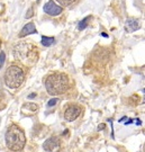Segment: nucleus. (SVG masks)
I'll use <instances>...</instances> for the list:
<instances>
[{"mask_svg":"<svg viewBox=\"0 0 145 152\" xmlns=\"http://www.w3.org/2000/svg\"><path fill=\"white\" fill-rule=\"evenodd\" d=\"M45 89L51 96L64 94L70 86L69 77L62 72H53L45 78Z\"/></svg>","mask_w":145,"mask_h":152,"instance_id":"f257e3e1","label":"nucleus"},{"mask_svg":"<svg viewBox=\"0 0 145 152\" xmlns=\"http://www.w3.org/2000/svg\"><path fill=\"white\" fill-rule=\"evenodd\" d=\"M5 141L7 148L11 151H22L26 144V135L18 125L12 124L6 132Z\"/></svg>","mask_w":145,"mask_h":152,"instance_id":"f03ea898","label":"nucleus"},{"mask_svg":"<svg viewBox=\"0 0 145 152\" xmlns=\"http://www.w3.org/2000/svg\"><path fill=\"white\" fill-rule=\"evenodd\" d=\"M14 54L17 60L26 65H33L38 61V49L32 43H19L14 49Z\"/></svg>","mask_w":145,"mask_h":152,"instance_id":"7ed1b4c3","label":"nucleus"},{"mask_svg":"<svg viewBox=\"0 0 145 152\" xmlns=\"http://www.w3.org/2000/svg\"><path fill=\"white\" fill-rule=\"evenodd\" d=\"M5 83L6 86L10 89H17L18 87L22 86L25 79V75L24 71L17 66V65H10L5 72Z\"/></svg>","mask_w":145,"mask_h":152,"instance_id":"20e7f679","label":"nucleus"},{"mask_svg":"<svg viewBox=\"0 0 145 152\" xmlns=\"http://www.w3.org/2000/svg\"><path fill=\"white\" fill-rule=\"evenodd\" d=\"M43 149L47 152H58L61 149V141L58 136H51L44 142Z\"/></svg>","mask_w":145,"mask_h":152,"instance_id":"39448f33","label":"nucleus"},{"mask_svg":"<svg viewBox=\"0 0 145 152\" xmlns=\"http://www.w3.org/2000/svg\"><path fill=\"white\" fill-rule=\"evenodd\" d=\"M81 114V107L78 105H70L69 107H66L64 110V118L68 122H73L75 121Z\"/></svg>","mask_w":145,"mask_h":152,"instance_id":"423d86ee","label":"nucleus"},{"mask_svg":"<svg viewBox=\"0 0 145 152\" xmlns=\"http://www.w3.org/2000/svg\"><path fill=\"white\" fill-rule=\"evenodd\" d=\"M43 10L45 14H47L50 16H59L60 14L62 12V10H63V8L58 5V4H55L53 0H50L44 5Z\"/></svg>","mask_w":145,"mask_h":152,"instance_id":"0eeeda50","label":"nucleus"},{"mask_svg":"<svg viewBox=\"0 0 145 152\" xmlns=\"http://www.w3.org/2000/svg\"><path fill=\"white\" fill-rule=\"evenodd\" d=\"M37 33V31H36V28H35V25L33 24V23H29V24H27V25H25L24 27H23V29L20 31V33H19V37H25V36H27V35H31V34H36Z\"/></svg>","mask_w":145,"mask_h":152,"instance_id":"6e6552de","label":"nucleus"},{"mask_svg":"<svg viewBox=\"0 0 145 152\" xmlns=\"http://www.w3.org/2000/svg\"><path fill=\"white\" fill-rule=\"evenodd\" d=\"M138 28H140V24H138V22H137L136 19L129 18V19H127L126 23H125V29L128 33L135 32V31H137Z\"/></svg>","mask_w":145,"mask_h":152,"instance_id":"1a4fd4ad","label":"nucleus"},{"mask_svg":"<svg viewBox=\"0 0 145 152\" xmlns=\"http://www.w3.org/2000/svg\"><path fill=\"white\" fill-rule=\"evenodd\" d=\"M55 42L54 37H47V36H42V44L44 46H51Z\"/></svg>","mask_w":145,"mask_h":152,"instance_id":"9d476101","label":"nucleus"},{"mask_svg":"<svg viewBox=\"0 0 145 152\" xmlns=\"http://www.w3.org/2000/svg\"><path fill=\"white\" fill-rule=\"evenodd\" d=\"M89 19H90V17L89 16L85 17V18L79 23V25H78V29H79V31H83V29L88 26V22H89Z\"/></svg>","mask_w":145,"mask_h":152,"instance_id":"9b49d317","label":"nucleus"},{"mask_svg":"<svg viewBox=\"0 0 145 152\" xmlns=\"http://www.w3.org/2000/svg\"><path fill=\"white\" fill-rule=\"evenodd\" d=\"M58 2H59L61 6H63V7H66V6H70L72 5L73 2H74L75 0H56Z\"/></svg>","mask_w":145,"mask_h":152,"instance_id":"f8f14e48","label":"nucleus"},{"mask_svg":"<svg viewBox=\"0 0 145 152\" xmlns=\"http://www.w3.org/2000/svg\"><path fill=\"white\" fill-rule=\"evenodd\" d=\"M58 102H59V99H58V98H52V99L47 103V106L48 107H53V106H55V105L58 104Z\"/></svg>","mask_w":145,"mask_h":152,"instance_id":"ddd939ff","label":"nucleus"},{"mask_svg":"<svg viewBox=\"0 0 145 152\" xmlns=\"http://www.w3.org/2000/svg\"><path fill=\"white\" fill-rule=\"evenodd\" d=\"M5 60H6V54L4 53V52H1V53H0V68L4 65Z\"/></svg>","mask_w":145,"mask_h":152,"instance_id":"4468645a","label":"nucleus"},{"mask_svg":"<svg viewBox=\"0 0 145 152\" xmlns=\"http://www.w3.org/2000/svg\"><path fill=\"white\" fill-rule=\"evenodd\" d=\"M32 14H33V9L31 8L29 11H28V14H26V18H31V17H32Z\"/></svg>","mask_w":145,"mask_h":152,"instance_id":"2eb2a0df","label":"nucleus"},{"mask_svg":"<svg viewBox=\"0 0 145 152\" xmlns=\"http://www.w3.org/2000/svg\"><path fill=\"white\" fill-rule=\"evenodd\" d=\"M36 96V94H32V95H29V98H33V97H35Z\"/></svg>","mask_w":145,"mask_h":152,"instance_id":"dca6fc26","label":"nucleus"},{"mask_svg":"<svg viewBox=\"0 0 145 152\" xmlns=\"http://www.w3.org/2000/svg\"><path fill=\"white\" fill-rule=\"evenodd\" d=\"M38 1H39V0H38Z\"/></svg>","mask_w":145,"mask_h":152,"instance_id":"f3484780","label":"nucleus"}]
</instances>
